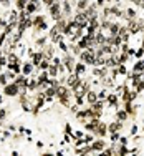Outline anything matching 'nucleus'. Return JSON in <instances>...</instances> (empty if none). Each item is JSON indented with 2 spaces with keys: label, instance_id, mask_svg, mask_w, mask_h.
Here are the masks:
<instances>
[{
  "label": "nucleus",
  "instance_id": "f257e3e1",
  "mask_svg": "<svg viewBox=\"0 0 144 156\" xmlns=\"http://www.w3.org/2000/svg\"><path fill=\"white\" fill-rule=\"evenodd\" d=\"M124 128V121H113V123H109L108 125V133H119V131Z\"/></svg>",
  "mask_w": 144,
  "mask_h": 156
},
{
  "label": "nucleus",
  "instance_id": "f03ea898",
  "mask_svg": "<svg viewBox=\"0 0 144 156\" xmlns=\"http://www.w3.org/2000/svg\"><path fill=\"white\" fill-rule=\"evenodd\" d=\"M89 146H91L93 151H99V150H104V148H106V143H104V140L98 138V140H93V143H89Z\"/></svg>",
  "mask_w": 144,
  "mask_h": 156
},
{
  "label": "nucleus",
  "instance_id": "7ed1b4c3",
  "mask_svg": "<svg viewBox=\"0 0 144 156\" xmlns=\"http://www.w3.org/2000/svg\"><path fill=\"white\" fill-rule=\"evenodd\" d=\"M85 96H86V101H88V105H93V103H94V101H96V100H98V93H96L94 90H88Z\"/></svg>",
  "mask_w": 144,
  "mask_h": 156
},
{
  "label": "nucleus",
  "instance_id": "20e7f679",
  "mask_svg": "<svg viewBox=\"0 0 144 156\" xmlns=\"http://www.w3.org/2000/svg\"><path fill=\"white\" fill-rule=\"evenodd\" d=\"M116 120L124 121V123L129 120V115L126 113V110H124V108H118V111H116Z\"/></svg>",
  "mask_w": 144,
  "mask_h": 156
},
{
  "label": "nucleus",
  "instance_id": "39448f33",
  "mask_svg": "<svg viewBox=\"0 0 144 156\" xmlns=\"http://www.w3.org/2000/svg\"><path fill=\"white\" fill-rule=\"evenodd\" d=\"M33 68H35V65H33V63H23V65H22V73L28 77V75H31Z\"/></svg>",
  "mask_w": 144,
  "mask_h": 156
},
{
  "label": "nucleus",
  "instance_id": "423d86ee",
  "mask_svg": "<svg viewBox=\"0 0 144 156\" xmlns=\"http://www.w3.org/2000/svg\"><path fill=\"white\" fill-rule=\"evenodd\" d=\"M86 72V65H85V63H75V73H76L78 77H80V75H83V73Z\"/></svg>",
  "mask_w": 144,
  "mask_h": 156
},
{
  "label": "nucleus",
  "instance_id": "0eeeda50",
  "mask_svg": "<svg viewBox=\"0 0 144 156\" xmlns=\"http://www.w3.org/2000/svg\"><path fill=\"white\" fill-rule=\"evenodd\" d=\"M108 90H106V88H103V90H101V91H99V93H98V100H103V101H106V98H108Z\"/></svg>",
  "mask_w": 144,
  "mask_h": 156
},
{
  "label": "nucleus",
  "instance_id": "6e6552de",
  "mask_svg": "<svg viewBox=\"0 0 144 156\" xmlns=\"http://www.w3.org/2000/svg\"><path fill=\"white\" fill-rule=\"evenodd\" d=\"M143 57H144V48L141 47V48H138V50L134 52V58H138V60H141Z\"/></svg>",
  "mask_w": 144,
  "mask_h": 156
},
{
  "label": "nucleus",
  "instance_id": "1a4fd4ad",
  "mask_svg": "<svg viewBox=\"0 0 144 156\" xmlns=\"http://www.w3.org/2000/svg\"><path fill=\"white\" fill-rule=\"evenodd\" d=\"M138 131H139V126L133 125V126H131V130H129V133H131V136H134V135H138Z\"/></svg>",
  "mask_w": 144,
  "mask_h": 156
},
{
  "label": "nucleus",
  "instance_id": "9d476101",
  "mask_svg": "<svg viewBox=\"0 0 144 156\" xmlns=\"http://www.w3.org/2000/svg\"><path fill=\"white\" fill-rule=\"evenodd\" d=\"M119 145H128V141H129V138H126V136H119Z\"/></svg>",
  "mask_w": 144,
  "mask_h": 156
},
{
  "label": "nucleus",
  "instance_id": "9b49d317",
  "mask_svg": "<svg viewBox=\"0 0 144 156\" xmlns=\"http://www.w3.org/2000/svg\"><path fill=\"white\" fill-rule=\"evenodd\" d=\"M129 4H134V5H138L139 7V4H141V0H128Z\"/></svg>",
  "mask_w": 144,
  "mask_h": 156
},
{
  "label": "nucleus",
  "instance_id": "f8f14e48",
  "mask_svg": "<svg viewBox=\"0 0 144 156\" xmlns=\"http://www.w3.org/2000/svg\"><path fill=\"white\" fill-rule=\"evenodd\" d=\"M141 47H143V48H144V35H143V45H141Z\"/></svg>",
  "mask_w": 144,
  "mask_h": 156
},
{
  "label": "nucleus",
  "instance_id": "ddd939ff",
  "mask_svg": "<svg viewBox=\"0 0 144 156\" xmlns=\"http://www.w3.org/2000/svg\"><path fill=\"white\" fill-rule=\"evenodd\" d=\"M0 105H2V96H0Z\"/></svg>",
  "mask_w": 144,
  "mask_h": 156
},
{
  "label": "nucleus",
  "instance_id": "4468645a",
  "mask_svg": "<svg viewBox=\"0 0 144 156\" xmlns=\"http://www.w3.org/2000/svg\"><path fill=\"white\" fill-rule=\"evenodd\" d=\"M143 126H144V120H143Z\"/></svg>",
  "mask_w": 144,
  "mask_h": 156
}]
</instances>
